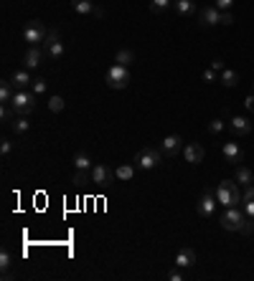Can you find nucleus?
<instances>
[{
	"label": "nucleus",
	"instance_id": "obj_23",
	"mask_svg": "<svg viewBox=\"0 0 254 281\" xmlns=\"http://www.w3.org/2000/svg\"><path fill=\"white\" fill-rule=\"evenodd\" d=\"M219 81L231 89V86H237V84H239V74H237L234 69H224V71H221V76H219Z\"/></svg>",
	"mask_w": 254,
	"mask_h": 281
},
{
	"label": "nucleus",
	"instance_id": "obj_36",
	"mask_svg": "<svg viewBox=\"0 0 254 281\" xmlns=\"http://www.w3.org/2000/svg\"><path fill=\"white\" fill-rule=\"evenodd\" d=\"M211 69H214V71H219V74H221V71H224L226 66H224V61H221V58H214V61H211Z\"/></svg>",
	"mask_w": 254,
	"mask_h": 281
},
{
	"label": "nucleus",
	"instance_id": "obj_12",
	"mask_svg": "<svg viewBox=\"0 0 254 281\" xmlns=\"http://www.w3.org/2000/svg\"><path fill=\"white\" fill-rule=\"evenodd\" d=\"M183 157H186V162H190V165H198V162H203V147H201L198 142H190V144H186V149H183Z\"/></svg>",
	"mask_w": 254,
	"mask_h": 281
},
{
	"label": "nucleus",
	"instance_id": "obj_8",
	"mask_svg": "<svg viewBox=\"0 0 254 281\" xmlns=\"http://www.w3.org/2000/svg\"><path fill=\"white\" fill-rule=\"evenodd\" d=\"M117 178H115V170L107 167V165H94L92 167V183L97 185H112Z\"/></svg>",
	"mask_w": 254,
	"mask_h": 281
},
{
	"label": "nucleus",
	"instance_id": "obj_20",
	"mask_svg": "<svg viewBox=\"0 0 254 281\" xmlns=\"http://www.w3.org/2000/svg\"><path fill=\"white\" fill-rule=\"evenodd\" d=\"M115 178L122 180V183H130L135 178V167L132 165H117L115 167Z\"/></svg>",
	"mask_w": 254,
	"mask_h": 281
},
{
	"label": "nucleus",
	"instance_id": "obj_13",
	"mask_svg": "<svg viewBox=\"0 0 254 281\" xmlns=\"http://www.w3.org/2000/svg\"><path fill=\"white\" fill-rule=\"evenodd\" d=\"M178 149H181V137H178V135H168V137L160 142V152H163L165 157L178 155Z\"/></svg>",
	"mask_w": 254,
	"mask_h": 281
},
{
	"label": "nucleus",
	"instance_id": "obj_30",
	"mask_svg": "<svg viewBox=\"0 0 254 281\" xmlns=\"http://www.w3.org/2000/svg\"><path fill=\"white\" fill-rule=\"evenodd\" d=\"M13 266V256L8 253V251H3V253H0V269H3V271H8Z\"/></svg>",
	"mask_w": 254,
	"mask_h": 281
},
{
	"label": "nucleus",
	"instance_id": "obj_26",
	"mask_svg": "<svg viewBox=\"0 0 254 281\" xmlns=\"http://www.w3.org/2000/svg\"><path fill=\"white\" fill-rule=\"evenodd\" d=\"M132 61H135V53H132V51H127V48L117 51V56H115V63H122V66H130Z\"/></svg>",
	"mask_w": 254,
	"mask_h": 281
},
{
	"label": "nucleus",
	"instance_id": "obj_1",
	"mask_svg": "<svg viewBox=\"0 0 254 281\" xmlns=\"http://www.w3.org/2000/svg\"><path fill=\"white\" fill-rule=\"evenodd\" d=\"M216 200H219V205H224V208H237L239 203H244V198L239 195L237 180H221L219 187H216Z\"/></svg>",
	"mask_w": 254,
	"mask_h": 281
},
{
	"label": "nucleus",
	"instance_id": "obj_14",
	"mask_svg": "<svg viewBox=\"0 0 254 281\" xmlns=\"http://www.w3.org/2000/svg\"><path fill=\"white\" fill-rule=\"evenodd\" d=\"M193 264H196V251L193 248H181L176 253V266L178 269H190Z\"/></svg>",
	"mask_w": 254,
	"mask_h": 281
},
{
	"label": "nucleus",
	"instance_id": "obj_43",
	"mask_svg": "<svg viewBox=\"0 0 254 281\" xmlns=\"http://www.w3.org/2000/svg\"><path fill=\"white\" fill-rule=\"evenodd\" d=\"M173 3H176V0H173Z\"/></svg>",
	"mask_w": 254,
	"mask_h": 281
},
{
	"label": "nucleus",
	"instance_id": "obj_41",
	"mask_svg": "<svg viewBox=\"0 0 254 281\" xmlns=\"http://www.w3.org/2000/svg\"><path fill=\"white\" fill-rule=\"evenodd\" d=\"M244 104H247V109H249V112H254V94H249Z\"/></svg>",
	"mask_w": 254,
	"mask_h": 281
},
{
	"label": "nucleus",
	"instance_id": "obj_28",
	"mask_svg": "<svg viewBox=\"0 0 254 281\" xmlns=\"http://www.w3.org/2000/svg\"><path fill=\"white\" fill-rule=\"evenodd\" d=\"M31 92H33L36 96H38V94H44V92H46V79H33Z\"/></svg>",
	"mask_w": 254,
	"mask_h": 281
},
{
	"label": "nucleus",
	"instance_id": "obj_9",
	"mask_svg": "<svg viewBox=\"0 0 254 281\" xmlns=\"http://www.w3.org/2000/svg\"><path fill=\"white\" fill-rule=\"evenodd\" d=\"M216 195H214V192H211V190H206L203 192V198L198 200V215H201V218H211V215H214V210H216Z\"/></svg>",
	"mask_w": 254,
	"mask_h": 281
},
{
	"label": "nucleus",
	"instance_id": "obj_40",
	"mask_svg": "<svg viewBox=\"0 0 254 281\" xmlns=\"http://www.w3.org/2000/svg\"><path fill=\"white\" fill-rule=\"evenodd\" d=\"M244 213L249 215V218H254V203H244Z\"/></svg>",
	"mask_w": 254,
	"mask_h": 281
},
{
	"label": "nucleus",
	"instance_id": "obj_33",
	"mask_svg": "<svg viewBox=\"0 0 254 281\" xmlns=\"http://www.w3.org/2000/svg\"><path fill=\"white\" fill-rule=\"evenodd\" d=\"M10 149H13V142H10V140H3V142H0V152H3V157L10 155Z\"/></svg>",
	"mask_w": 254,
	"mask_h": 281
},
{
	"label": "nucleus",
	"instance_id": "obj_37",
	"mask_svg": "<svg viewBox=\"0 0 254 281\" xmlns=\"http://www.w3.org/2000/svg\"><path fill=\"white\" fill-rule=\"evenodd\" d=\"M10 109H13L10 104H3V109H0V117H3V119H10V117H13V112H10Z\"/></svg>",
	"mask_w": 254,
	"mask_h": 281
},
{
	"label": "nucleus",
	"instance_id": "obj_11",
	"mask_svg": "<svg viewBox=\"0 0 254 281\" xmlns=\"http://www.w3.org/2000/svg\"><path fill=\"white\" fill-rule=\"evenodd\" d=\"M221 155H224V160L231 162V165H239V162L244 160V152H242V147H239L237 142H226L224 149H221Z\"/></svg>",
	"mask_w": 254,
	"mask_h": 281
},
{
	"label": "nucleus",
	"instance_id": "obj_2",
	"mask_svg": "<svg viewBox=\"0 0 254 281\" xmlns=\"http://www.w3.org/2000/svg\"><path fill=\"white\" fill-rule=\"evenodd\" d=\"M10 106L15 114H31L33 106H36V94L28 92V89H15L13 99H10Z\"/></svg>",
	"mask_w": 254,
	"mask_h": 281
},
{
	"label": "nucleus",
	"instance_id": "obj_25",
	"mask_svg": "<svg viewBox=\"0 0 254 281\" xmlns=\"http://www.w3.org/2000/svg\"><path fill=\"white\" fill-rule=\"evenodd\" d=\"M15 86H13V81H3V86H0V99H3V104H10V99H13V92Z\"/></svg>",
	"mask_w": 254,
	"mask_h": 281
},
{
	"label": "nucleus",
	"instance_id": "obj_10",
	"mask_svg": "<svg viewBox=\"0 0 254 281\" xmlns=\"http://www.w3.org/2000/svg\"><path fill=\"white\" fill-rule=\"evenodd\" d=\"M219 15H221V10H219L216 5L201 8V10H198V26H203V28H208V26H216V23H219Z\"/></svg>",
	"mask_w": 254,
	"mask_h": 281
},
{
	"label": "nucleus",
	"instance_id": "obj_17",
	"mask_svg": "<svg viewBox=\"0 0 254 281\" xmlns=\"http://www.w3.org/2000/svg\"><path fill=\"white\" fill-rule=\"evenodd\" d=\"M71 8H74L79 15H94V13H97V8H94L92 0H71Z\"/></svg>",
	"mask_w": 254,
	"mask_h": 281
},
{
	"label": "nucleus",
	"instance_id": "obj_19",
	"mask_svg": "<svg viewBox=\"0 0 254 281\" xmlns=\"http://www.w3.org/2000/svg\"><path fill=\"white\" fill-rule=\"evenodd\" d=\"M231 129H234L237 135H249L252 132V122L247 117H234L231 119Z\"/></svg>",
	"mask_w": 254,
	"mask_h": 281
},
{
	"label": "nucleus",
	"instance_id": "obj_32",
	"mask_svg": "<svg viewBox=\"0 0 254 281\" xmlns=\"http://www.w3.org/2000/svg\"><path fill=\"white\" fill-rule=\"evenodd\" d=\"M219 23H221V26H231V23H234V15H231L229 10H224V13L219 15Z\"/></svg>",
	"mask_w": 254,
	"mask_h": 281
},
{
	"label": "nucleus",
	"instance_id": "obj_3",
	"mask_svg": "<svg viewBox=\"0 0 254 281\" xmlns=\"http://www.w3.org/2000/svg\"><path fill=\"white\" fill-rule=\"evenodd\" d=\"M130 79H132L130 69L122 66V63H115V66L107 71V76H104V81H107L110 89H125V86L130 84Z\"/></svg>",
	"mask_w": 254,
	"mask_h": 281
},
{
	"label": "nucleus",
	"instance_id": "obj_35",
	"mask_svg": "<svg viewBox=\"0 0 254 281\" xmlns=\"http://www.w3.org/2000/svg\"><path fill=\"white\" fill-rule=\"evenodd\" d=\"M242 198H244V203H254V187H252V185L244 190V195H242Z\"/></svg>",
	"mask_w": 254,
	"mask_h": 281
},
{
	"label": "nucleus",
	"instance_id": "obj_5",
	"mask_svg": "<svg viewBox=\"0 0 254 281\" xmlns=\"http://www.w3.org/2000/svg\"><path fill=\"white\" fill-rule=\"evenodd\" d=\"M244 221H247V213H242L239 205L237 208H226V213L221 215V226L226 231H242Z\"/></svg>",
	"mask_w": 254,
	"mask_h": 281
},
{
	"label": "nucleus",
	"instance_id": "obj_31",
	"mask_svg": "<svg viewBox=\"0 0 254 281\" xmlns=\"http://www.w3.org/2000/svg\"><path fill=\"white\" fill-rule=\"evenodd\" d=\"M224 127H226V124H224L221 119H214V122L208 124V132H211V135H221V132H224Z\"/></svg>",
	"mask_w": 254,
	"mask_h": 281
},
{
	"label": "nucleus",
	"instance_id": "obj_24",
	"mask_svg": "<svg viewBox=\"0 0 254 281\" xmlns=\"http://www.w3.org/2000/svg\"><path fill=\"white\" fill-rule=\"evenodd\" d=\"M28 127H31V122H28V114H18V117H15V122H13L15 135H26V132H28Z\"/></svg>",
	"mask_w": 254,
	"mask_h": 281
},
{
	"label": "nucleus",
	"instance_id": "obj_16",
	"mask_svg": "<svg viewBox=\"0 0 254 281\" xmlns=\"http://www.w3.org/2000/svg\"><path fill=\"white\" fill-rule=\"evenodd\" d=\"M234 180L239 183V185H252L254 183V172L249 170V167H244V165H237V172H234Z\"/></svg>",
	"mask_w": 254,
	"mask_h": 281
},
{
	"label": "nucleus",
	"instance_id": "obj_18",
	"mask_svg": "<svg viewBox=\"0 0 254 281\" xmlns=\"http://www.w3.org/2000/svg\"><path fill=\"white\" fill-rule=\"evenodd\" d=\"M10 81H13L15 89H26V86H31V84H33V79H31V74H28V71H15V74L10 76Z\"/></svg>",
	"mask_w": 254,
	"mask_h": 281
},
{
	"label": "nucleus",
	"instance_id": "obj_38",
	"mask_svg": "<svg viewBox=\"0 0 254 281\" xmlns=\"http://www.w3.org/2000/svg\"><path fill=\"white\" fill-rule=\"evenodd\" d=\"M74 183H76V185H84V183H87V172H79V170H76V175H74Z\"/></svg>",
	"mask_w": 254,
	"mask_h": 281
},
{
	"label": "nucleus",
	"instance_id": "obj_15",
	"mask_svg": "<svg viewBox=\"0 0 254 281\" xmlns=\"http://www.w3.org/2000/svg\"><path fill=\"white\" fill-rule=\"evenodd\" d=\"M41 58H44V53H41V48L38 46H31L28 48V53H26V69H38L41 66Z\"/></svg>",
	"mask_w": 254,
	"mask_h": 281
},
{
	"label": "nucleus",
	"instance_id": "obj_27",
	"mask_svg": "<svg viewBox=\"0 0 254 281\" xmlns=\"http://www.w3.org/2000/svg\"><path fill=\"white\" fill-rule=\"evenodd\" d=\"M171 3H173V0H150V10L153 13H163V10H168Z\"/></svg>",
	"mask_w": 254,
	"mask_h": 281
},
{
	"label": "nucleus",
	"instance_id": "obj_6",
	"mask_svg": "<svg viewBox=\"0 0 254 281\" xmlns=\"http://www.w3.org/2000/svg\"><path fill=\"white\" fill-rule=\"evenodd\" d=\"M46 28H44V23L41 20H31V23L26 26V31H23V41L26 43H31V46H38V43H44L46 41Z\"/></svg>",
	"mask_w": 254,
	"mask_h": 281
},
{
	"label": "nucleus",
	"instance_id": "obj_42",
	"mask_svg": "<svg viewBox=\"0 0 254 281\" xmlns=\"http://www.w3.org/2000/svg\"><path fill=\"white\" fill-rule=\"evenodd\" d=\"M181 279H183V276H181V271H178V269H176V271H171V281H181Z\"/></svg>",
	"mask_w": 254,
	"mask_h": 281
},
{
	"label": "nucleus",
	"instance_id": "obj_22",
	"mask_svg": "<svg viewBox=\"0 0 254 281\" xmlns=\"http://www.w3.org/2000/svg\"><path fill=\"white\" fill-rule=\"evenodd\" d=\"M74 167H76L79 172H87V170H92L94 165H92V157H89L87 152H76V155H74Z\"/></svg>",
	"mask_w": 254,
	"mask_h": 281
},
{
	"label": "nucleus",
	"instance_id": "obj_7",
	"mask_svg": "<svg viewBox=\"0 0 254 281\" xmlns=\"http://www.w3.org/2000/svg\"><path fill=\"white\" fill-rule=\"evenodd\" d=\"M44 46H46V51H49V56H51V58H56V61H59V58L64 56V43H61V36H59V31H56V28L46 33Z\"/></svg>",
	"mask_w": 254,
	"mask_h": 281
},
{
	"label": "nucleus",
	"instance_id": "obj_39",
	"mask_svg": "<svg viewBox=\"0 0 254 281\" xmlns=\"http://www.w3.org/2000/svg\"><path fill=\"white\" fill-rule=\"evenodd\" d=\"M214 79H216V71L214 69H206L203 71V81H214Z\"/></svg>",
	"mask_w": 254,
	"mask_h": 281
},
{
	"label": "nucleus",
	"instance_id": "obj_4",
	"mask_svg": "<svg viewBox=\"0 0 254 281\" xmlns=\"http://www.w3.org/2000/svg\"><path fill=\"white\" fill-rule=\"evenodd\" d=\"M160 160H163V152H160V149H155V147H145V149H140L137 157H135L137 170H153V167L160 165Z\"/></svg>",
	"mask_w": 254,
	"mask_h": 281
},
{
	"label": "nucleus",
	"instance_id": "obj_29",
	"mask_svg": "<svg viewBox=\"0 0 254 281\" xmlns=\"http://www.w3.org/2000/svg\"><path fill=\"white\" fill-rule=\"evenodd\" d=\"M49 109H51V112H54V114H56V112H61V109H64V99H61V96H59V94H56V96H51V99H49Z\"/></svg>",
	"mask_w": 254,
	"mask_h": 281
},
{
	"label": "nucleus",
	"instance_id": "obj_34",
	"mask_svg": "<svg viewBox=\"0 0 254 281\" xmlns=\"http://www.w3.org/2000/svg\"><path fill=\"white\" fill-rule=\"evenodd\" d=\"M231 5H234V0H216V8L219 10H229Z\"/></svg>",
	"mask_w": 254,
	"mask_h": 281
},
{
	"label": "nucleus",
	"instance_id": "obj_21",
	"mask_svg": "<svg viewBox=\"0 0 254 281\" xmlns=\"http://www.w3.org/2000/svg\"><path fill=\"white\" fill-rule=\"evenodd\" d=\"M176 10H178V15L190 18L196 13V3H193V0H176Z\"/></svg>",
	"mask_w": 254,
	"mask_h": 281
}]
</instances>
